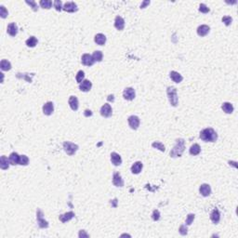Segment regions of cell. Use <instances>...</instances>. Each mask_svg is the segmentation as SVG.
I'll use <instances>...</instances> for the list:
<instances>
[{
	"mask_svg": "<svg viewBox=\"0 0 238 238\" xmlns=\"http://www.w3.org/2000/svg\"><path fill=\"white\" fill-rule=\"evenodd\" d=\"M92 57H93V59H94V60H95V61L100 62V61L102 60L103 54H102V52H101V51H99V50H96V51H94V52H93Z\"/></svg>",
	"mask_w": 238,
	"mask_h": 238,
	"instance_id": "cell-31",
	"label": "cell"
},
{
	"mask_svg": "<svg viewBox=\"0 0 238 238\" xmlns=\"http://www.w3.org/2000/svg\"><path fill=\"white\" fill-rule=\"evenodd\" d=\"M62 9L66 12L73 13V12H76L78 10V7H77L76 3H74V2H66L63 6Z\"/></svg>",
	"mask_w": 238,
	"mask_h": 238,
	"instance_id": "cell-10",
	"label": "cell"
},
{
	"mask_svg": "<svg viewBox=\"0 0 238 238\" xmlns=\"http://www.w3.org/2000/svg\"><path fill=\"white\" fill-rule=\"evenodd\" d=\"M221 109L226 113H231L233 112V106L230 102H223L222 105H221Z\"/></svg>",
	"mask_w": 238,
	"mask_h": 238,
	"instance_id": "cell-28",
	"label": "cell"
},
{
	"mask_svg": "<svg viewBox=\"0 0 238 238\" xmlns=\"http://www.w3.org/2000/svg\"><path fill=\"white\" fill-rule=\"evenodd\" d=\"M54 7L57 11H60L62 9V2L60 0H55L54 1Z\"/></svg>",
	"mask_w": 238,
	"mask_h": 238,
	"instance_id": "cell-39",
	"label": "cell"
},
{
	"mask_svg": "<svg viewBox=\"0 0 238 238\" xmlns=\"http://www.w3.org/2000/svg\"><path fill=\"white\" fill-rule=\"evenodd\" d=\"M18 26L15 22H11L7 25V33L10 35V36H16L17 33H18Z\"/></svg>",
	"mask_w": 238,
	"mask_h": 238,
	"instance_id": "cell-18",
	"label": "cell"
},
{
	"mask_svg": "<svg viewBox=\"0 0 238 238\" xmlns=\"http://www.w3.org/2000/svg\"><path fill=\"white\" fill-rule=\"evenodd\" d=\"M210 219L214 224H218L220 220V213L218 208H214L210 213Z\"/></svg>",
	"mask_w": 238,
	"mask_h": 238,
	"instance_id": "cell-14",
	"label": "cell"
},
{
	"mask_svg": "<svg viewBox=\"0 0 238 238\" xmlns=\"http://www.w3.org/2000/svg\"><path fill=\"white\" fill-rule=\"evenodd\" d=\"M185 150V141L183 139H176V145L171 149L169 154L171 157H180Z\"/></svg>",
	"mask_w": 238,
	"mask_h": 238,
	"instance_id": "cell-2",
	"label": "cell"
},
{
	"mask_svg": "<svg viewBox=\"0 0 238 238\" xmlns=\"http://www.w3.org/2000/svg\"><path fill=\"white\" fill-rule=\"evenodd\" d=\"M54 112V104L52 101H47L43 105V112L46 115H51Z\"/></svg>",
	"mask_w": 238,
	"mask_h": 238,
	"instance_id": "cell-11",
	"label": "cell"
},
{
	"mask_svg": "<svg viewBox=\"0 0 238 238\" xmlns=\"http://www.w3.org/2000/svg\"><path fill=\"white\" fill-rule=\"evenodd\" d=\"M9 165H10L9 159H7L5 155H2L1 158H0V167H1V169H3V170L8 169Z\"/></svg>",
	"mask_w": 238,
	"mask_h": 238,
	"instance_id": "cell-26",
	"label": "cell"
},
{
	"mask_svg": "<svg viewBox=\"0 0 238 238\" xmlns=\"http://www.w3.org/2000/svg\"><path fill=\"white\" fill-rule=\"evenodd\" d=\"M200 139L205 142H214L218 139V134L213 128L207 127L200 132Z\"/></svg>",
	"mask_w": 238,
	"mask_h": 238,
	"instance_id": "cell-1",
	"label": "cell"
},
{
	"mask_svg": "<svg viewBox=\"0 0 238 238\" xmlns=\"http://www.w3.org/2000/svg\"><path fill=\"white\" fill-rule=\"evenodd\" d=\"M189 152H190V154H192V155H198L201 152V147L199 144L194 143L191 146Z\"/></svg>",
	"mask_w": 238,
	"mask_h": 238,
	"instance_id": "cell-27",
	"label": "cell"
},
{
	"mask_svg": "<svg viewBox=\"0 0 238 238\" xmlns=\"http://www.w3.org/2000/svg\"><path fill=\"white\" fill-rule=\"evenodd\" d=\"M0 68L2 71H9L11 69V63L7 60H2L0 62Z\"/></svg>",
	"mask_w": 238,
	"mask_h": 238,
	"instance_id": "cell-30",
	"label": "cell"
},
{
	"mask_svg": "<svg viewBox=\"0 0 238 238\" xmlns=\"http://www.w3.org/2000/svg\"><path fill=\"white\" fill-rule=\"evenodd\" d=\"M221 20H222V22H223L226 26H229V25L231 23L232 19H231V16H224V17H222Z\"/></svg>",
	"mask_w": 238,
	"mask_h": 238,
	"instance_id": "cell-38",
	"label": "cell"
},
{
	"mask_svg": "<svg viewBox=\"0 0 238 238\" xmlns=\"http://www.w3.org/2000/svg\"><path fill=\"white\" fill-rule=\"evenodd\" d=\"M84 77H85V73H84V71H82V70L78 71V73H77V74H76V76H75V79H76L77 83L80 84V83L84 80Z\"/></svg>",
	"mask_w": 238,
	"mask_h": 238,
	"instance_id": "cell-34",
	"label": "cell"
},
{
	"mask_svg": "<svg viewBox=\"0 0 238 238\" xmlns=\"http://www.w3.org/2000/svg\"><path fill=\"white\" fill-rule=\"evenodd\" d=\"M74 213L73 211H69V212H66L62 215H60L59 216V219L62 222V223H65L69 220H71L73 217H74Z\"/></svg>",
	"mask_w": 238,
	"mask_h": 238,
	"instance_id": "cell-21",
	"label": "cell"
},
{
	"mask_svg": "<svg viewBox=\"0 0 238 238\" xmlns=\"http://www.w3.org/2000/svg\"><path fill=\"white\" fill-rule=\"evenodd\" d=\"M39 5L42 8H46V9H49L52 7V1L50 0H41L39 2Z\"/></svg>",
	"mask_w": 238,
	"mask_h": 238,
	"instance_id": "cell-32",
	"label": "cell"
},
{
	"mask_svg": "<svg viewBox=\"0 0 238 238\" xmlns=\"http://www.w3.org/2000/svg\"><path fill=\"white\" fill-rule=\"evenodd\" d=\"M25 3L26 4H28L31 7H32V9L33 10V11H37L38 10V6H37V4L35 3V1H33V0H26L25 1Z\"/></svg>",
	"mask_w": 238,
	"mask_h": 238,
	"instance_id": "cell-36",
	"label": "cell"
},
{
	"mask_svg": "<svg viewBox=\"0 0 238 238\" xmlns=\"http://www.w3.org/2000/svg\"><path fill=\"white\" fill-rule=\"evenodd\" d=\"M100 114L101 116L105 117V118H108L110 116H112V106L109 104V103H105L101 106L100 108Z\"/></svg>",
	"mask_w": 238,
	"mask_h": 238,
	"instance_id": "cell-6",
	"label": "cell"
},
{
	"mask_svg": "<svg viewBox=\"0 0 238 238\" xmlns=\"http://www.w3.org/2000/svg\"><path fill=\"white\" fill-rule=\"evenodd\" d=\"M152 219H153L154 221L158 220V219L160 218V212H159V210H157V209H154V210L152 211Z\"/></svg>",
	"mask_w": 238,
	"mask_h": 238,
	"instance_id": "cell-41",
	"label": "cell"
},
{
	"mask_svg": "<svg viewBox=\"0 0 238 238\" xmlns=\"http://www.w3.org/2000/svg\"><path fill=\"white\" fill-rule=\"evenodd\" d=\"M29 164V158L26 155H20L19 165H27Z\"/></svg>",
	"mask_w": 238,
	"mask_h": 238,
	"instance_id": "cell-35",
	"label": "cell"
},
{
	"mask_svg": "<svg viewBox=\"0 0 238 238\" xmlns=\"http://www.w3.org/2000/svg\"><path fill=\"white\" fill-rule=\"evenodd\" d=\"M94 41L97 45L103 46L106 43V36L103 33H97L94 37Z\"/></svg>",
	"mask_w": 238,
	"mask_h": 238,
	"instance_id": "cell-25",
	"label": "cell"
},
{
	"mask_svg": "<svg viewBox=\"0 0 238 238\" xmlns=\"http://www.w3.org/2000/svg\"><path fill=\"white\" fill-rule=\"evenodd\" d=\"M193 219H194V214H188V216H187V218H186V225H191L192 223V221H193Z\"/></svg>",
	"mask_w": 238,
	"mask_h": 238,
	"instance_id": "cell-42",
	"label": "cell"
},
{
	"mask_svg": "<svg viewBox=\"0 0 238 238\" xmlns=\"http://www.w3.org/2000/svg\"><path fill=\"white\" fill-rule=\"evenodd\" d=\"M83 236H86V237L88 236L86 233H85V231H84V230H82V231L79 232V237H83Z\"/></svg>",
	"mask_w": 238,
	"mask_h": 238,
	"instance_id": "cell-45",
	"label": "cell"
},
{
	"mask_svg": "<svg viewBox=\"0 0 238 238\" xmlns=\"http://www.w3.org/2000/svg\"><path fill=\"white\" fill-rule=\"evenodd\" d=\"M8 15V11L6 9V7L4 6H0V16L2 19H5L7 18Z\"/></svg>",
	"mask_w": 238,
	"mask_h": 238,
	"instance_id": "cell-37",
	"label": "cell"
},
{
	"mask_svg": "<svg viewBox=\"0 0 238 238\" xmlns=\"http://www.w3.org/2000/svg\"><path fill=\"white\" fill-rule=\"evenodd\" d=\"M178 231H179V233H180L181 235H186V234L188 233V229H187L186 225H185V224L180 225V227H179V229H178Z\"/></svg>",
	"mask_w": 238,
	"mask_h": 238,
	"instance_id": "cell-40",
	"label": "cell"
},
{
	"mask_svg": "<svg viewBox=\"0 0 238 238\" xmlns=\"http://www.w3.org/2000/svg\"><path fill=\"white\" fill-rule=\"evenodd\" d=\"M169 76H170V78H171V80H172L173 82L178 83V84L180 83V82L183 80L182 75H181L180 73H178V72H176V71H171L170 73H169Z\"/></svg>",
	"mask_w": 238,
	"mask_h": 238,
	"instance_id": "cell-22",
	"label": "cell"
},
{
	"mask_svg": "<svg viewBox=\"0 0 238 238\" xmlns=\"http://www.w3.org/2000/svg\"><path fill=\"white\" fill-rule=\"evenodd\" d=\"M199 11L202 12V13H207V12L210 11V9H209L205 4H200V6H199Z\"/></svg>",
	"mask_w": 238,
	"mask_h": 238,
	"instance_id": "cell-43",
	"label": "cell"
},
{
	"mask_svg": "<svg viewBox=\"0 0 238 238\" xmlns=\"http://www.w3.org/2000/svg\"><path fill=\"white\" fill-rule=\"evenodd\" d=\"M111 162H112V164L113 165L118 166V165H120L122 164V158H121V156L117 152H112L111 153Z\"/></svg>",
	"mask_w": 238,
	"mask_h": 238,
	"instance_id": "cell-17",
	"label": "cell"
},
{
	"mask_svg": "<svg viewBox=\"0 0 238 238\" xmlns=\"http://www.w3.org/2000/svg\"><path fill=\"white\" fill-rule=\"evenodd\" d=\"M20 155H19L16 152H13L9 154V162H10V165H19V162H20Z\"/></svg>",
	"mask_w": 238,
	"mask_h": 238,
	"instance_id": "cell-24",
	"label": "cell"
},
{
	"mask_svg": "<svg viewBox=\"0 0 238 238\" xmlns=\"http://www.w3.org/2000/svg\"><path fill=\"white\" fill-rule=\"evenodd\" d=\"M135 90L132 87H126L123 91V97L126 100H132L135 99Z\"/></svg>",
	"mask_w": 238,
	"mask_h": 238,
	"instance_id": "cell-8",
	"label": "cell"
},
{
	"mask_svg": "<svg viewBox=\"0 0 238 238\" xmlns=\"http://www.w3.org/2000/svg\"><path fill=\"white\" fill-rule=\"evenodd\" d=\"M210 31V28L208 25H205V24H202L200 25L198 28H197V34L201 37L203 36H205Z\"/></svg>",
	"mask_w": 238,
	"mask_h": 238,
	"instance_id": "cell-19",
	"label": "cell"
},
{
	"mask_svg": "<svg viewBox=\"0 0 238 238\" xmlns=\"http://www.w3.org/2000/svg\"><path fill=\"white\" fill-rule=\"evenodd\" d=\"M38 43V40L34 37V36H30L26 41H25V44L27 46L29 47H34Z\"/></svg>",
	"mask_w": 238,
	"mask_h": 238,
	"instance_id": "cell-29",
	"label": "cell"
},
{
	"mask_svg": "<svg viewBox=\"0 0 238 238\" xmlns=\"http://www.w3.org/2000/svg\"><path fill=\"white\" fill-rule=\"evenodd\" d=\"M127 122H128L129 126L134 130L138 129V127L139 126V124H140L139 118L137 115H130L127 119Z\"/></svg>",
	"mask_w": 238,
	"mask_h": 238,
	"instance_id": "cell-7",
	"label": "cell"
},
{
	"mask_svg": "<svg viewBox=\"0 0 238 238\" xmlns=\"http://www.w3.org/2000/svg\"><path fill=\"white\" fill-rule=\"evenodd\" d=\"M81 62H82L85 66H92V65L94 64L95 60H94L92 55L86 53V54H83V55H82V57H81Z\"/></svg>",
	"mask_w": 238,
	"mask_h": 238,
	"instance_id": "cell-9",
	"label": "cell"
},
{
	"mask_svg": "<svg viewBox=\"0 0 238 238\" xmlns=\"http://www.w3.org/2000/svg\"><path fill=\"white\" fill-rule=\"evenodd\" d=\"M112 183L116 187H123L124 186V180L121 177V175L118 172H115L112 176Z\"/></svg>",
	"mask_w": 238,
	"mask_h": 238,
	"instance_id": "cell-13",
	"label": "cell"
},
{
	"mask_svg": "<svg viewBox=\"0 0 238 238\" xmlns=\"http://www.w3.org/2000/svg\"><path fill=\"white\" fill-rule=\"evenodd\" d=\"M114 27L118 31H122L125 28V20L121 16H116L114 19Z\"/></svg>",
	"mask_w": 238,
	"mask_h": 238,
	"instance_id": "cell-16",
	"label": "cell"
},
{
	"mask_svg": "<svg viewBox=\"0 0 238 238\" xmlns=\"http://www.w3.org/2000/svg\"><path fill=\"white\" fill-rule=\"evenodd\" d=\"M152 146L153 148H155V149L160 150L161 152H165V145H164L162 142H160V141H154V142H152Z\"/></svg>",
	"mask_w": 238,
	"mask_h": 238,
	"instance_id": "cell-33",
	"label": "cell"
},
{
	"mask_svg": "<svg viewBox=\"0 0 238 238\" xmlns=\"http://www.w3.org/2000/svg\"><path fill=\"white\" fill-rule=\"evenodd\" d=\"M63 150L68 155H73L76 151L78 150V145L74 144L70 141H64L63 142Z\"/></svg>",
	"mask_w": 238,
	"mask_h": 238,
	"instance_id": "cell-4",
	"label": "cell"
},
{
	"mask_svg": "<svg viewBox=\"0 0 238 238\" xmlns=\"http://www.w3.org/2000/svg\"><path fill=\"white\" fill-rule=\"evenodd\" d=\"M149 4H150V1H148V0H147V1H143L142 4L140 5V8H144V7H145L147 5H149Z\"/></svg>",
	"mask_w": 238,
	"mask_h": 238,
	"instance_id": "cell-44",
	"label": "cell"
},
{
	"mask_svg": "<svg viewBox=\"0 0 238 238\" xmlns=\"http://www.w3.org/2000/svg\"><path fill=\"white\" fill-rule=\"evenodd\" d=\"M68 103H69V105H70V107L73 111H77L78 110L79 102H78V99L75 96H71L69 98Z\"/></svg>",
	"mask_w": 238,
	"mask_h": 238,
	"instance_id": "cell-20",
	"label": "cell"
},
{
	"mask_svg": "<svg viewBox=\"0 0 238 238\" xmlns=\"http://www.w3.org/2000/svg\"><path fill=\"white\" fill-rule=\"evenodd\" d=\"M166 94L169 99L170 104L173 107H176L178 103V95H177V88L174 86H168L166 89Z\"/></svg>",
	"mask_w": 238,
	"mask_h": 238,
	"instance_id": "cell-3",
	"label": "cell"
},
{
	"mask_svg": "<svg viewBox=\"0 0 238 238\" xmlns=\"http://www.w3.org/2000/svg\"><path fill=\"white\" fill-rule=\"evenodd\" d=\"M142 166H143L142 163L140 161H137L131 165V172L133 174H139L140 171L142 170Z\"/></svg>",
	"mask_w": 238,
	"mask_h": 238,
	"instance_id": "cell-23",
	"label": "cell"
},
{
	"mask_svg": "<svg viewBox=\"0 0 238 238\" xmlns=\"http://www.w3.org/2000/svg\"><path fill=\"white\" fill-rule=\"evenodd\" d=\"M92 87V83L89 80H83L80 84H79V88L81 91L83 92H88Z\"/></svg>",
	"mask_w": 238,
	"mask_h": 238,
	"instance_id": "cell-15",
	"label": "cell"
},
{
	"mask_svg": "<svg viewBox=\"0 0 238 238\" xmlns=\"http://www.w3.org/2000/svg\"><path fill=\"white\" fill-rule=\"evenodd\" d=\"M44 214L40 209H37L36 211V220L38 223V226L40 228H47L48 227V222L44 218Z\"/></svg>",
	"mask_w": 238,
	"mask_h": 238,
	"instance_id": "cell-5",
	"label": "cell"
},
{
	"mask_svg": "<svg viewBox=\"0 0 238 238\" xmlns=\"http://www.w3.org/2000/svg\"><path fill=\"white\" fill-rule=\"evenodd\" d=\"M199 192H200V193H201L203 196H205V197L209 196V195L211 194V187H210L209 184L203 183V184H201L200 187H199Z\"/></svg>",
	"mask_w": 238,
	"mask_h": 238,
	"instance_id": "cell-12",
	"label": "cell"
},
{
	"mask_svg": "<svg viewBox=\"0 0 238 238\" xmlns=\"http://www.w3.org/2000/svg\"><path fill=\"white\" fill-rule=\"evenodd\" d=\"M85 115H86V116H88V115L91 116V115H92L91 111H90V110H86V111H85Z\"/></svg>",
	"mask_w": 238,
	"mask_h": 238,
	"instance_id": "cell-46",
	"label": "cell"
}]
</instances>
